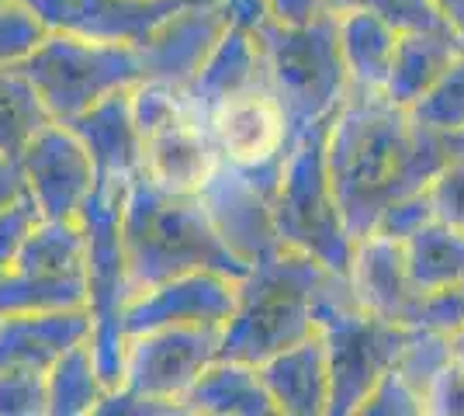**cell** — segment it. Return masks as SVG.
Segmentation results:
<instances>
[{
  "label": "cell",
  "instance_id": "cell-31",
  "mask_svg": "<svg viewBox=\"0 0 464 416\" xmlns=\"http://www.w3.org/2000/svg\"><path fill=\"white\" fill-rule=\"evenodd\" d=\"M353 7H364L374 18H382L395 35L454 32L437 0H353Z\"/></svg>",
  "mask_w": 464,
  "mask_h": 416
},
{
  "label": "cell",
  "instance_id": "cell-41",
  "mask_svg": "<svg viewBox=\"0 0 464 416\" xmlns=\"http://www.w3.org/2000/svg\"><path fill=\"white\" fill-rule=\"evenodd\" d=\"M28 188H24V178H21L18 160L0 157V208H7L11 201H18Z\"/></svg>",
  "mask_w": 464,
  "mask_h": 416
},
{
  "label": "cell",
  "instance_id": "cell-18",
  "mask_svg": "<svg viewBox=\"0 0 464 416\" xmlns=\"http://www.w3.org/2000/svg\"><path fill=\"white\" fill-rule=\"evenodd\" d=\"M66 125L77 132L83 150L91 153L97 191L125 198L132 180L142 174V139H139L136 119H132L129 91L108 94Z\"/></svg>",
  "mask_w": 464,
  "mask_h": 416
},
{
  "label": "cell",
  "instance_id": "cell-26",
  "mask_svg": "<svg viewBox=\"0 0 464 416\" xmlns=\"http://www.w3.org/2000/svg\"><path fill=\"white\" fill-rule=\"evenodd\" d=\"M402 250L409 277L426 295L464 281V233L440 218H430L423 229L402 239Z\"/></svg>",
  "mask_w": 464,
  "mask_h": 416
},
{
  "label": "cell",
  "instance_id": "cell-30",
  "mask_svg": "<svg viewBox=\"0 0 464 416\" xmlns=\"http://www.w3.org/2000/svg\"><path fill=\"white\" fill-rule=\"evenodd\" d=\"M444 364H450V340H447L444 330H416L402 347L399 361H395V372L420 392V399H426L430 382L440 375Z\"/></svg>",
  "mask_w": 464,
  "mask_h": 416
},
{
  "label": "cell",
  "instance_id": "cell-5",
  "mask_svg": "<svg viewBox=\"0 0 464 416\" xmlns=\"http://www.w3.org/2000/svg\"><path fill=\"white\" fill-rule=\"evenodd\" d=\"M336 111L329 119L315 121L288 150V157L281 163L277 188L271 195V218L274 233L285 247L302 250L319 260L323 267H329L333 275L347 277L357 239L350 237L343 226L340 201L333 195L326 170V136Z\"/></svg>",
  "mask_w": 464,
  "mask_h": 416
},
{
  "label": "cell",
  "instance_id": "cell-12",
  "mask_svg": "<svg viewBox=\"0 0 464 416\" xmlns=\"http://www.w3.org/2000/svg\"><path fill=\"white\" fill-rule=\"evenodd\" d=\"M18 167L42 218H80L94 191V163L66 121L45 125L24 146Z\"/></svg>",
  "mask_w": 464,
  "mask_h": 416
},
{
  "label": "cell",
  "instance_id": "cell-2",
  "mask_svg": "<svg viewBox=\"0 0 464 416\" xmlns=\"http://www.w3.org/2000/svg\"><path fill=\"white\" fill-rule=\"evenodd\" d=\"M118 233L125 247L129 295L188 271H218L236 281L250 275V264H243L215 233L198 195L163 191L146 174L125 191Z\"/></svg>",
  "mask_w": 464,
  "mask_h": 416
},
{
  "label": "cell",
  "instance_id": "cell-8",
  "mask_svg": "<svg viewBox=\"0 0 464 416\" xmlns=\"http://www.w3.org/2000/svg\"><path fill=\"white\" fill-rule=\"evenodd\" d=\"M59 309H87V233L80 218H39L0 277V316Z\"/></svg>",
  "mask_w": 464,
  "mask_h": 416
},
{
  "label": "cell",
  "instance_id": "cell-39",
  "mask_svg": "<svg viewBox=\"0 0 464 416\" xmlns=\"http://www.w3.org/2000/svg\"><path fill=\"white\" fill-rule=\"evenodd\" d=\"M226 11H229V21L239 24V28H250L256 32L264 21L271 18V4L267 0H222Z\"/></svg>",
  "mask_w": 464,
  "mask_h": 416
},
{
  "label": "cell",
  "instance_id": "cell-17",
  "mask_svg": "<svg viewBox=\"0 0 464 416\" xmlns=\"http://www.w3.org/2000/svg\"><path fill=\"white\" fill-rule=\"evenodd\" d=\"M49 32H70L91 42L139 45L156 24L194 0H21Z\"/></svg>",
  "mask_w": 464,
  "mask_h": 416
},
{
  "label": "cell",
  "instance_id": "cell-28",
  "mask_svg": "<svg viewBox=\"0 0 464 416\" xmlns=\"http://www.w3.org/2000/svg\"><path fill=\"white\" fill-rule=\"evenodd\" d=\"M45 389H49V416L94 413L97 402L108 392V385L97 375L91 340L70 347V351L45 372Z\"/></svg>",
  "mask_w": 464,
  "mask_h": 416
},
{
  "label": "cell",
  "instance_id": "cell-6",
  "mask_svg": "<svg viewBox=\"0 0 464 416\" xmlns=\"http://www.w3.org/2000/svg\"><path fill=\"white\" fill-rule=\"evenodd\" d=\"M315 334L323 337L329 364V406L326 416H353L364 402L371 385L395 368L412 326H399L368 313L353 292L347 277H336L312 305Z\"/></svg>",
  "mask_w": 464,
  "mask_h": 416
},
{
  "label": "cell",
  "instance_id": "cell-44",
  "mask_svg": "<svg viewBox=\"0 0 464 416\" xmlns=\"http://www.w3.org/2000/svg\"><path fill=\"white\" fill-rule=\"evenodd\" d=\"M323 7H329V11H343V7H353V0H323Z\"/></svg>",
  "mask_w": 464,
  "mask_h": 416
},
{
  "label": "cell",
  "instance_id": "cell-42",
  "mask_svg": "<svg viewBox=\"0 0 464 416\" xmlns=\"http://www.w3.org/2000/svg\"><path fill=\"white\" fill-rule=\"evenodd\" d=\"M437 4H440L444 18L450 21V28L464 39V0H437Z\"/></svg>",
  "mask_w": 464,
  "mask_h": 416
},
{
  "label": "cell",
  "instance_id": "cell-4",
  "mask_svg": "<svg viewBox=\"0 0 464 416\" xmlns=\"http://www.w3.org/2000/svg\"><path fill=\"white\" fill-rule=\"evenodd\" d=\"M267 83L285 111V157L315 121L329 119L350 94L347 66L340 56V24L336 11L323 7L302 24L267 18L256 32Z\"/></svg>",
  "mask_w": 464,
  "mask_h": 416
},
{
  "label": "cell",
  "instance_id": "cell-27",
  "mask_svg": "<svg viewBox=\"0 0 464 416\" xmlns=\"http://www.w3.org/2000/svg\"><path fill=\"white\" fill-rule=\"evenodd\" d=\"M53 111L39 98L35 83L21 73V66H0V157L18 160L24 146L53 125Z\"/></svg>",
  "mask_w": 464,
  "mask_h": 416
},
{
  "label": "cell",
  "instance_id": "cell-36",
  "mask_svg": "<svg viewBox=\"0 0 464 416\" xmlns=\"http://www.w3.org/2000/svg\"><path fill=\"white\" fill-rule=\"evenodd\" d=\"M430 218H437V216H433V205H430L426 188H420V191H412L406 198L392 201L385 212L378 216L371 233H382V237H392L402 243V239H409L416 229H423Z\"/></svg>",
  "mask_w": 464,
  "mask_h": 416
},
{
  "label": "cell",
  "instance_id": "cell-14",
  "mask_svg": "<svg viewBox=\"0 0 464 416\" xmlns=\"http://www.w3.org/2000/svg\"><path fill=\"white\" fill-rule=\"evenodd\" d=\"M198 201L205 205L215 233L222 237V243L243 264L253 267L260 257H267L277 247H285L274 233L271 198L239 167H232L226 160H218L212 178L201 184Z\"/></svg>",
  "mask_w": 464,
  "mask_h": 416
},
{
  "label": "cell",
  "instance_id": "cell-3",
  "mask_svg": "<svg viewBox=\"0 0 464 416\" xmlns=\"http://www.w3.org/2000/svg\"><path fill=\"white\" fill-rule=\"evenodd\" d=\"M336 277L315 257L291 247L260 257L236 288V309L222 326L218 357L260 368L277 351L312 337V305Z\"/></svg>",
  "mask_w": 464,
  "mask_h": 416
},
{
  "label": "cell",
  "instance_id": "cell-21",
  "mask_svg": "<svg viewBox=\"0 0 464 416\" xmlns=\"http://www.w3.org/2000/svg\"><path fill=\"white\" fill-rule=\"evenodd\" d=\"M260 378L277 406V416H326L329 364L319 334L267 357L260 364Z\"/></svg>",
  "mask_w": 464,
  "mask_h": 416
},
{
  "label": "cell",
  "instance_id": "cell-35",
  "mask_svg": "<svg viewBox=\"0 0 464 416\" xmlns=\"http://www.w3.org/2000/svg\"><path fill=\"white\" fill-rule=\"evenodd\" d=\"M426 195H430V205H433V216L464 233V153H454L430 178Z\"/></svg>",
  "mask_w": 464,
  "mask_h": 416
},
{
  "label": "cell",
  "instance_id": "cell-10",
  "mask_svg": "<svg viewBox=\"0 0 464 416\" xmlns=\"http://www.w3.org/2000/svg\"><path fill=\"white\" fill-rule=\"evenodd\" d=\"M205 129L218 160L239 167L271 198L285 163V111L271 83L229 94L205 111Z\"/></svg>",
  "mask_w": 464,
  "mask_h": 416
},
{
  "label": "cell",
  "instance_id": "cell-24",
  "mask_svg": "<svg viewBox=\"0 0 464 416\" xmlns=\"http://www.w3.org/2000/svg\"><path fill=\"white\" fill-rule=\"evenodd\" d=\"M464 53V39L458 32H412L395 39L392 66L385 80V98L409 108L423 98L426 87L444 73L450 63Z\"/></svg>",
  "mask_w": 464,
  "mask_h": 416
},
{
  "label": "cell",
  "instance_id": "cell-23",
  "mask_svg": "<svg viewBox=\"0 0 464 416\" xmlns=\"http://www.w3.org/2000/svg\"><path fill=\"white\" fill-rule=\"evenodd\" d=\"M180 406L184 413L194 416H277V406L260 378V368L229 361V357H215L188 389Z\"/></svg>",
  "mask_w": 464,
  "mask_h": 416
},
{
  "label": "cell",
  "instance_id": "cell-19",
  "mask_svg": "<svg viewBox=\"0 0 464 416\" xmlns=\"http://www.w3.org/2000/svg\"><path fill=\"white\" fill-rule=\"evenodd\" d=\"M139 139H142V174L163 191L198 195L201 184L218 167L208 129L194 108L142 129Z\"/></svg>",
  "mask_w": 464,
  "mask_h": 416
},
{
  "label": "cell",
  "instance_id": "cell-9",
  "mask_svg": "<svg viewBox=\"0 0 464 416\" xmlns=\"http://www.w3.org/2000/svg\"><path fill=\"white\" fill-rule=\"evenodd\" d=\"M121 195L91 191L80 212L87 233V309H91V351H94L97 375L108 389L121 385V361H125V334H121V309L129 302V267L125 247L118 233Z\"/></svg>",
  "mask_w": 464,
  "mask_h": 416
},
{
  "label": "cell",
  "instance_id": "cell-1",
  "mask_svg": "<svg viewBox=\"0 0 464 416\" xmlns=\"http://www.w3.org/2000/svg\"><path fill=\"white\" fill-rule=\"evenodd\" d=\"M447 160L450 136L412 121L385 91L350 87L326 136L329 184L350 237H368L392 201L426 188Z\"/></svg>",
  "mask_w": 464,
  "mask_h": 416
},
{
  "label": "cell",
  "instance_id": "cell-13",
  "mask_svg": "<svg viewBox=\"0 0 464 416\" xmlns=\"http://www.w3.org/2000/svg\"><path fill=\"white\" fill-rule=\"evenodd\" d=\"M239 281L218 271H188L129 295L121 309V334L136 337L160 326H226L236 309Z\"/></svg>",
  "mask_w": 464,
  "mask_h": 416
},
{
  "label": "cell",
  "instance_id": "cell-7",
  "mask_svg": "<svg viewBox=\"0 0 464 416\" xmlns=\"http://www.w3.org/2000/svg\"><path fill=\"white\" fill-rule=\"evenodd\" d=\"M18 66L56 121L77 119L91 104L132 91L142 80L136 45L91 42L70 32H49Z\"/></svg>",
  "mask_w": 464,
  "mask_h": 416
},
{
  "label": "cell",
  "instance_id": "cell-32",
  "mask_svg": "<svg viewBox=\"0 0 464 416\" xmlns=\"http://www.w3.org/2000/svg\"><path fill=\"white\" fill-rule=\"evenodd\" d=\"M49 35L45 21L21 0H0V66L21 63Z\"/></svg>",
  "mask_w": 464,
  "mask_h": 416
},
{
  "label": "cell",
  "instance_id": "cell-37",
  "mask_svg": "<svg viewBox=\"0 0 464 416\" xmlns=\"http://www.w3.org/2000/svg\"><path fill=\"white\" fill-rule=\"evenodd\" d=\"M39 218H42L39 208H35V201H32L28 191H24L18 201H11L7 208H0V277L11 267L21 239L28 237V229H32Z\"/></svg>",
  "mask_w": 464,
  "mask_h": 416
},
{
  "label": "cell",
  "instance_id": "cell-15",
  "mask_svg": "<svg viewBox=\"0 0 464 416\" xmlns=\"http://www.w3.org/2000/svg\"><path fill=\"white\" fill-rule=\"evenodd\" d=\"M229 24V11L222 0H194L174 11L136 45L142 80H167L188 87Z\"/></svg>",
  "mask_w": 464,
  "mask_h": 416
},
{
  "label": "cell",
  "instance_id": "cell-33",
  "mask_svg": "<svg viewBox=\"0 0 464 416\" xmlns=\"http://www.w3.org/2000/svg\"><path fill=\"white\" fill-rule=\"evenodd\" d=\"M49 389L42 372L7 368L0 372V416H45Z\"/></svg>",
  "mask_w": 464,
  "mask_h": 416
},
{
  "label": "cell",
  "instance_id": "cell-20",
  "mask_svg": "<svg viewBox=\"0 0 464 416\" xmlns=\"http://www.w3.org/2000/svg\"><path fill=\"white\" fill-rule=\"evenodd\" d=\"M91 340V309L59 313H4L0 316V372H49L70 347Z\"/></svg>",
  "mask_w": 464,
  "mask_h": 416
},
{
  "label": "cell",
  "instance_id": "cell-45",
  "mask_svg": "<svg viewBox=\"0 0 464 416\" xmlns=\"http://www.w3.org/2000/svg\"><path fill=\"white\" fill-rule=\"evenodd\" d=\"M454 153H464V132L461 136H450V157H454Z\"/></svg>",
  "mask_w": 464,
  "mask_h": 416
},
{
  "label": "cell",
  "instance_id": "cell-29",
  "mask_svg": "<svg viewBox=\"0 0 464 416\" xmlns=\"http://www.w3.org/2000/svg\"><path fill=\"white\" fill-rule=\"evenodd\" d=\"M412 121L437 136H461L464 132V53L447 66L440 77L426 87L423 98L406 108Z\"/></svg>",
  "mask_w": 464,
  "mask_h": 416
},
{
  "label": "cell",
  "instance_id": "cell-43",
  "mask_svg": "<svg viewBox=\"0 0 464 416\" xmlns=\"http://www.w3.org/2000/svg\"><path fill=\"white\" fill-rule=\"evenodd\" d=\"M447 340H450V357H454V364L464 368V323L461 326H454V330L447 334Z\"/></svg>",
  "mask_w": 464,
  "mask_h": 416
},
{
  "label": "cell",
  "instance_id": "cell-16",
  "mask_svg": "<svg viewBox=\"0 0 464 416\" xmlns=\"http://www.w3.org/2000/svg\"><path fill=\"white\" fill-rule=\"evenodd\" d=\"M347 285L368 313L399 326L423 330L426 292H420L416 281L409 277L406 250L399 239L382 237V233H368L364 239H357Z\"/></svg>",
  "mask_w": 464,
  "mask_h": 416
},
{
  "label": "cell",
  "instance_id": "cell-38",
  "mask_svg": "<svg viewBox=\"0 0 464 416\" xmlns=\"http://www.w3.org/2000/svg\"><path fill=\"white\" fill-rule=\"evenodd\" d=\"M423 402L426 413L433 416H464V368L454 364V357H450V364L440 368V375L430 382Z\"/></svg>",
  "mask_w": 464,
  "mask_h": 416
},
{
  "label": "cell",
  "instance_id": "cell-40",
  "mask_svg": "<svg viewBox=\"0 0 464 416\" xmlns=\"http://www.w3.org/2000/svg\"><path fill=\"white\" fill-rule=\"evenodd\" d=\"M267 4H271V18L285 24H302L323 11V0H267Z\"/></svg>",
  "mask_w": 464,
  "mask_h": 416
},
{
  "label": "cell",
  "instance_id": "cell-11",
  "mask_svg": "<svg viewBox=\"0 0 464 416\" xmlns=\"http://www.w3.org/2000/svg\"><path fill=\"white\" fill-rule=\"evenodd\" d=\"M218 337L222 326H160L125 337L118 389L180 406L198 375L218 357Z\"/></svg>",
  "mask_w": 464,
  "mask_h": 416
},
{
  "label": "cell",
  "instance_id": "cell-34",
  "mask_svg": "<svg viewBox=\"0 0 464 416\" xmlns=\"http://www.w3.org/2000/svg\"><path fill=\"white\" fill-rule=\"evenodd\" d=\"M423 413L426 410L420 392L395 368H388L385 375L371 385V392L364 396V402L357 406L353 416H423Z\"/></svg>",
  "mask_w": 464,
  "mask_h": 416
},
{
  "label": "cell",
  "instance_id": "cell-22",
  "mask_svg": "<svg viewBox=\"0 0 464 416\" xmlns=\"http://www.w3.org/2000/svg\"><path fill=\"white\" fill-rule=\"evenodd\" d=\"M260 83H267V60H264L260 39L250 28L229 24L222 32V39L215 42L208 60L201 63V70L188 83V98L205 121V111L212 104H218L229 94H239L246 87H260Z\"/></svg>",
  "mask_w": 464,
  "mask_h": 416
},
{
  "label": "cell",
  "instance_id": "cell-25",
  "mask_svg": "<svg viewBox=\"0 0 464 416\" xmlns=\"http://www.w3.org/2000/svg\"><path fill=\"white\" fill-rule=\"evenodd\" d=\"M336 24H340V56L347 66L350 87L353 91H385L388 66H392L399 35L364 7L336 11Z\"/></svg>",
  "mask_w": 464,
  "mask_h": 416
}]
</instances>
